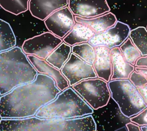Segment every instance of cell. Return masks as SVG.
<instances>
[{
  "label": "cell",
  "mask_w": 147,
  "mask_h": 131,
  "mask_svg": "<svg viewBox=\"0 0 147 131\" xmlns=\"http://www.w3.org/2000/svg\"><path fill=\"white\" fill-rule=\"evenodd\" d=\"M61 92L52 78L38 74L34 81L20 85L0 96V117L22 119L34 116L40 108Z\"/></svg>",
  "instance_id": "6da1fadb"
},
{
  "label": "cell",
  "mask_w": 147,
  "mask_h": 131,
  "mask_svg": "<svg viewBox=\"0 0 147 131\" xmlns=\"http://www.w3.org/2000/svg\"><path fill=\"white\" fill-rule=\"evenodd\" d=\"M38 72L22 50L15 47L0 53V95L16 87L32 82Z\"/></svg>",
  "instance_id": "7a4b0ae2"
},
{
  "label": "cell",
  "mask_w": 147,
  "mask_h": 131,
  "mask_svg": "<svg viewBox=\"0 0 147 131\" xmlns=\"http://www.w3.org/2000/svg\"><path fill=\"white\" fill-rule=\"evenodd\" d=\"M96 129L92 115L72 119H42L32 116L0 121V131H96Z\"/></svg>",
  "instance_id": "3957f363"
},
{
  "label": "cell",
  "mask_w": 147,
  "mask_h": 131,
  "mask_svg": "<svg viewBox=\"0 0 147 131\" xmlns=\"http://www.w3.org/2000/svg\"><path fill=\"white\" fill-rule=\"evenodd\" d=\"M94 110L71 86L40 108L36 117L42 119H72L93 113Z\"/></svg>",
  "instance_id": "277c9868"
},
{
  "label": "cell",
  "mask_w": 147,
  "mask_h": 131,
  "mask_svg": "<svg viewBox=\"0 0 147 131\" xmlns=\"http://www.w3.org/2000/svg\"><path fill=\"white\" fill-rule=\"evenodd\" d=\"M108 85L111 97L125 117H133L147 107L137 88L129 79L110 81Z\"/></svg>",
  "instance_id": "5b68a950"
},
{
  "label": "cell",
  "mask_w": 147,
  "mask_h": 131,
  "mask_svg": "<svg viewBox=\"0 0 147 131\" xmlns=\"http://www.w3.org/2000/svg\"><path fill=\"white\" fill-rule=\"evenodd\" d=\"M71 87L93 110L106 107L111 98L108 82L98 78L83 80Z\"/></svg>",
  "instance_id": "8992f818"
},
{
  "label": "cell",
  "mask_w": 147,
  "mask_h": 131,
  "mask_svg": "<svg viewBox=\"0 0 147 131\" xmlns=\"http://www.w3.org/2000/svg\"><path fill=\"white\" fill-rule=\"evenodd\" d=\"M62 42L61 38L50 32H45L26 39L22 45V50L26 55H34L46 60Z\"/></svg>",
  "instance_id": "52a82bcc"
},
{
  "label": "cell",
  "mask_w": 147,
  "mask_h": 131,
  "mask_svg": "<svg viewBox=\"0 0 147 131\" xmlns=\"http://www.w3.org/2000/svg\"><path fill=\"white\" fill-rule=\"evenodd\" d=\"M130 31L128 25L117 21L108 30L96 34L88 43L93 47H105L110 50L120 47L129 37Z\"/></svg>",
  "instance_id": "ba28073f"
},
{
  "label": "cell",
  "mask_w": 147,
  "mask_h": 131,
  "mask_svg": "<svg viewBox=\"0 0 147 131\" xmlns=\"http://www.w3.org/2000/svg\"><path fill=\"white\" fill-rule=\"evenodd\" d=\"M61 71L68 81L70 86L83 80L97 78L93 65L86 62L72 52Z\"/></svg>",
  "instance_id": "9c48e42d"
},
{
  "label": "cell",
  "mask_w": 147,
  "mask_h": 131,
  "mask_svg": "<svg viewBox=\"0 0 147 131\" xmlns=\"http://www.w3.org/2000/svg\"><path fill=\"white\" fill-rule=\"evenodd\" d=\"M49 31L62 39L71 31L76 24L74 16L66 7L58 10L44 20Z\"/></svg>",
  "instance_id": "30bf717a"
},
{
  "label": "cell",
  "mask_w": 147,
  "mask_h": 131,
  "mask_svg": "<svg viewBox=\"0 0 147 131\" xmlns=\"http://www.w3.org/2000/svg\"><path fill=\"white\" fill-rule=\"evenodd\" d=\"M68 8L73 16L92 18L110 11L107 0H68Z\"/></svg>",
  "instance_id": "8fae6325"
},
{
  "label": "cell",
  "mask_w": 147,
  "mask_h": 131,
  "mask_svg": "<svg viewBox=\"0 0 147 131\" xmlns=\"http://www.w3.org/2000/svg\"><path fill=\"white\" fill-rule=\"evenodd\" d=\"M27 58L38 73L45 74L52 78L61 92L70 87L68 81L62 74L61 70L50 65L45 60H41L35 56L27 55Z\"/></svg>",
  "instance_id": "7c38bea8"
},
{
  "label": "cell",
  "mask_w": 147,
  "mask_h": 131,
  "mask_svg": "<svg viewBox=\"0 0 147 131\" xmlns=\"http://www.w3.org/2000/svg\"><path fill=\"white\" fill-rule=\"evenodd\" d=\"M67 5L68 0H29L28 10L34 17L44 21L53 12Z\"/></svg>",
  "instance_id": "4fadbf2b"
},
{
  "label": "cell",
  "mask_w": 147,
  "mask_h": 131,
  "mask_svg": "<svg viewBox=\"0 0 147 131\" xmlns=\"http://www.w3.org/2000/svg\"><path fill=\"white\" fill-rule=\"evenodd\" d=\"M93 67L97 78L109 82L112 75L110 50L105 47H97Z\"/></svg>",
  "instance_id": "5bb4252c"
},
{
  "label": "cell",
  "mask_w": 147,
  "mask_h": 131,
  "mask_svg": "<svg viewBox=\"0 0 147 131\" xmlns=\"http://www.w3.org/2000/svg\"><path fill=\"white\" fill-rule=\"evenodd\" d=\"M110 55L112 64L111 81L129 79L131 74L135 71V67L125 60L119 47L110 50Z\"/></svg>",
  "instance_id": "9a60e30c"
},
{
  "label": "cell",
  "mask_w": 147,
  "mask_h": 131,
  "mask_svg": "<svg viewBox=\"0 0 147 131\" xmlns=\"http://www.w3.org/2000/svg\"><path fill=\"white\" fill-rule=\"evenodd\" d=\"M74 18L76 23L89 26L95 34L104 32L114 26L117 21L115 16L110 12L92 18H83L78 16H74Z\"/></svg>",
  "instance_id": "2e32d148"
},
{
  "label": "cell",
  "mask_w": 147,
  "mask_h": 131,
  "mask_svg": "<svg viewBox=\"0 0 147 131\" xmlns=\"http://www.w3.org/2000/svg\"><path fill=\"white\" fill-rule=\"evenodd\" d=\"M95 34L94 32L89 26L76 23L62 41L66 44L73 47L75 45L88 42Z\"/></svg>",
  "instance_id": "e0dca14e"
},
{
  "label": "cell",
  "mask_w": 147,
  "mask_h": 131,
  "mask_svg": "<svg viewBox=\"0 0 147 131\" xmlns=\"http://www.w3.org/2000/svg\"><path fill=\"white\" fill-rule=\"evenodd\" d=\"M71 53V47L62 42L59 45L46 59L50 65L61 70L68 61Z\"/></svg>",
  "instance_id": "ac0fdd59"
},
{
  "label": "cell",
  "mask_w": 147,
  "mask_h": 131,
  "mask_svg": "<svg viewBox=\"0 0 147 131\" xmlns=\"http://www.w3.org/2000/svg\"><path fill=\"white\" fill-rule=\"evenodd\" d=\"M16 37L9 24L0 19V53L16 47Z\"/></svg>",
  "instance_id": "d6986e66"
},
{
  "label": "cell",
  "mask_w": 147,
  "mask_h": 131,
  "mask_svg": "<svg viewBox=\"0 0 147 131\" xmlns=\"http://www.w3.org/2000/svg\"><path fill=\"white\" fill-rule=\"evenodd\" d=\"M129 37L142 56L147 55V30L138 26L130 31Z\"/></svg>",
  "instance_id": "ffe728a7"
},
{
  "label": "cell",
  "mask_w": 147,
  "mask_h": 131,
  "mask_svg": "<svg viewBox=\"0 0 147 131\" xmlns=\"http://www.w3.org/2000/svg\"><path fill=\"white\" fill-rule=\"evenodd\" d=\"M71 52L86 62L93 65L95 58V49L88 42L80 43L71 47Z\"/></svg>",
  "instance_id": "44dd1931"
},
{
  "label": "cell",
  "mask_w": 147,
  "mask_h": 131,
  "mask_svg": "<svg viewBox=\"0 0 147 131\" xmlns=\"http://www.w3.org/2000/svg\"><path fill=\"white\" fill-rule=\"evenodd\" d=\"M29 0H0V7L5 11L18 16L26 12Z\"/></svg>",
  "instance_id": "7402d4cb"
},
{
  "label": "cell",
  "mask_w": 147,
  "mask_h": 131,
  "mask_svg": "<svg viewBox=\"0 0 147 131\" xmlns=\"http://www.w3.org/2000/svg\"><path fill=\"white\" fill-rule=\"evenodd\" d=\"M119 48L125 60L128 63L134 66L138 58L142 56L140 52L132 42L129 37L123 42Z\"/></svg>",
  "instance_id": "603a6c76"
},
{
  "label": "cell",
  "mask_w": 147,
  "mask_h": 131,
  "mask_svg": "<svg viewBox=\"0 0 147 131\" xmlns=\"http://www.w3.org/2000/svg\"><path fill=\"white\" fill-rule=\"evenodd\" d=\"M129 80L137 88H140L147 84L146 77L140 72L133 71L131 74Z\"/></svg>",
  "instance_id": "cb8c5ba5"
},
{
  "label": "cell",
  "mask_w": 147,
  "mask_h": 131,
  "mask_svg": "<svg viewBox=\"0 0 147 131\" xmlns=\"http://www.w3.org/2000/svg\"><path fill=\"white\" fill-rule=\"evenodd\" d=\"M131 122L139 126H147V107L137 115L129 118Z\"/></svg>",
  "instance_id": "d4e9b609"
},
{
  "label": "cell",
  "mask_w": 147,
  "mask_h": 131,
  "mask_svg": "<svg viewBox=\"0 0 147 131\" xmlns=\"http://www.w3.org/2000/svg\"><path fill=\"white\" fill-rule=\"evenodd\" d=\"M134 67L141 68H147V55L141 56L137 60Z\"/></svg>",
  "instance_id": "484cf974"
},
{
  "label": "cell",
  "mask_w": 147,
  "mask_h": 131,
  "mask_svg": "<svg viewBox=\"0 0 147 131\" xmlns=\"http://www.w3.org/2000/svg\"><path fill=\"white\" fill-rule=\"evenodd\" d=\"M137 90L147 105V84L140 88H138Z\"/></svg>",
  "instance_id": "4316f807"
},
{
  "label": "cell",
  "mask_w": 147,
  "mask_h": 131,
  "mask_svg": "<svg viewBox=\"0 0 147 131\" xmlns=\"http://www.w3.org/2000/svg\"><path fill=\"white\" fill-rule=\"evenodd\" d=\"M125 125L129 131H141L139 126L132 122H128Z\"/></svg>",
  "instance_id": "83f0119b"
},
{
  "label": "cell",
  "mask_w": 147,
  "mask_h": 131,
  "mask_svg": "<svg viewBox=\"0 0 147 131\" xmlns=\"http://www.w3.org/2000/svg\"><path fill=\"white\" fill-rule=\"evenodd\" d=\"M135 71L141 72V73H142L147 78V68H141L136 67Z\"/></svg>",
  "instance_id": "f1b7e54d"
},
{
  "label": "cell",
  "mask_w": 147,
  "mask_h": 131,
  "mask_svg": "<svg viewBox=\"0 0 147 131\" xmlns=\"http://www.w3.org/2000/svg\"><path fill=\"white\" fill-rule=\"evenodd\" d=\"M115 131H129L128 128H127L126 125L124 126H122V127H120L119 128H118L117 129H116Z\"/></svg>",
  "instance_id": "f546056e"
},
{
  "label": "cell",
  "mask_w": 147,
  "mask_h": 131,
  "mask_svg": "<svg viewBox=\"0 0 147 131\" xmlns=\"http://www.w3.org/2000/svg\"><path fill=\"white\" fill-rule=\"evenodd\" d=\"M141 131H147V126H140Z\"/></svg>",
  "instance_id": "4dcf8cb0"
},
{
  "label": "cell",
  "mask_w": 147,
  "mask_h": 131,
  "mask_svg": "<svg viewBox=\"0 0 147 131\" xmlns=\"http://www.w3.org/2000/svg\"><path fill=\"white\" fill-rule=\"evenodd\" d=\"M146 30H147V26H146Z\"/></svg>",
  "instance_id": "1f68e13d"
},
{
  "label": "cell",
  "mask_w": 147,
  "mask_h": 131,
  "mask_svg": "<svg viewBox=\"0 0 147 131\" xmlns=\"http://www.w3.org/2000/svg\"><path fill=\"white\" fill-rule=\"evenodd\" d=\"M0 96H1V95H0Z\"/></svg>",
  "instance_id": "d6a6232c"
}]
</instances>
